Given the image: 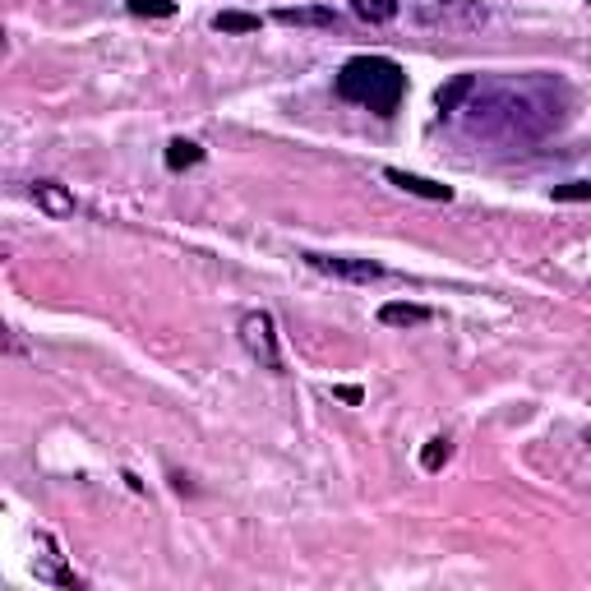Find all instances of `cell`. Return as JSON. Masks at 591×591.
Here are the masks:
<instances>
[{"mask_svg":"<svg viewBox=\"0 0 591 591\" xmlns=\"http://www.w3.org/2000/svg\"><path fill=\"white\" fill-rule=\"evenodd\" d=\"M379 324L421 328V324H430V310H425V305H411V301H388V305H379Z\"/></svg>","mask_w":591,"mask_h":591,"instance_id":"30bf717a","label":"cell"},{"mask_svg":"<svg viewBox=\"0 0 591 591\" xmlns=\"http://www.w3.org/2000/svg\"><path fill=\"white\" fill-rule=\"evenodd\" d=\"M278 24H296V28H338V10H328V5H282L273 14Z\"/></svg>","mask_w":591,"mask_h":591,"instance_id":"52a82bcc","label":"cell"},{"mask_svg":"<svg viewBox=\"0 0 591 591\" xmlns=\"http://www.w3.org/2000/svg\"><path fill=\"white\" fill-rule=\"evenodd\" d=\"M485 19H490V10L481 0H416L411 5V24L444 37L476 33V28H485Z\"/></svg>","mask_w":591,"mask_h":591,"instance_id":"3957f363","label":"cell"},{"mask_svg":"<svg viewBox=\"0 0 591 591\" xmlns=\"http://www.w3.org/2000/svg\"><path fill=\"white\" fill-rule=\"evenodd\" d=\"M241 347L250 351L264 370H282V338H278V324H273L268 310H250L241 319Z\"/></svg>","mask_w":591,"mask_h":591,"instance_id":"277c9868","label":"cell"},{"mask_svg":"<svg viewBox=\"0 0 591 591\" xmlns=\"http://www.w3.org/2000/svg\"><path fill=\"white\" fill-rule=\"evenodd\" d=\"M218 33H259V14H245V10H222L213 19Z\"/></svg>","mask_w":591,"mask_h":591,"instance_id":"4fadbf2b","label":"cell"},{"mask_svg":"<svg viewBox=\"0 0 591 591\" xmlns=\"http://www.w3.org/2000/svg\"><path fill=\"white\" fill-rule=\"evenodd\" d=\"M351 14L361 19V24H393L402 14L398 0H351Z\"/></svg>","mask_w":591,"mask_h":591,"instance_id":"8fae6325","label":"cell"},{"mask_svg":"<svg viewBox=\"0 0 591 591\" xmlns=\"http://www.w3.org/2000/svg\"><path fill=\"white\" fill-rule=\"evenodd\" d=\"M388 185H398L402 194H416V199H430V204H448L453 199V190L439 181H425V176H416V171H402V167H388L384 171Z\"/></svg>","mask_w":591,"mask_h":591,"instance_id":"8992f818","label":"cell"},{"mask_svg":"<svg viewBox=\"0 0 591 591\" xmlns=\"http://www.w3.org/2000/svg\"><path fill=\"white\" fill-rule=\"evenodd\" d=\"M402 93H407V74L388 56H351L338 70V97L370 107L374 116H393L402 107Z\"/></svg>","mask_w":591,"mask_h":591,"instance_id":"7a4b0ae2","label":"cell"},{"mask_svg":"<svg viewBox=\"0 0 591 591\" xmlns=\"http://www.w3.org/2000/svg\"><path fill=\"white\" fill-rule=\"evenodd\" d=\"M130 14H139V19H171L176 5L171 0H130Z\"/></svg>","mask_w":591,"mask_h":591,"instance_id":"9a60e30c","label":"cell"},{"mask_svg":"<svg viewBox=\"0 0 591 591\" xmlns=\"http://www.w3.org/2000/svg\"><path fill=\"white\" fill-rule=\"evenodd\" d=\"M305 264L324 278H338V282H379L384 278V264L374 259H351V254H305Z\"/></svg>","mask_w":591,"mask_h":591,"instance_id":"5b68a950","label":"cell"},{"mask_svg":"<svg viewBox=\"0 0 591 591\" xmlns=\"http://www.w3.org/2000/svg\"><path fill=\"white\" fill-rule=\"evenodd\" d=\"M333 398L351 402V407H361V402H365V393H361V388H351V384H338V388H333Z\"/></svg>","mask_w":591,"mask_h":591,"instance_id":"e0dca14e","label":"cell"},{"mask_svg":"<svg viewBox=\"0 0 591 591\" xmlns=\"http://www.w3.org/2000/svg\"><path fill=\"white\" fill-rule=\"evenodd\" d=\"M476 84H481L476 74H453V79H448V84L435 93V107L444 111V116H458V111L467 107V97L476 93Z\"/></svg>","mask_w":591,"mask_h":591,"instance_id":"9c48e42d","label":"cell"},{"mask_svg":"<svg viewBox=\"0 0 591 591\" xmlns=\"http://www.w3.org/2000/svg\"><path fill=\"white\" fill-rule=\"evenodd\" d=\"M458 116L471 139H485V144H499V148H527L550 139L564 125L568 88L559 79H550V74L481 79Z\"/></svg>","mask_w":591,"mask_h":591,"instance_id":"6da1fadb","label":"cell"},{"mask_svg":"<svg viewBox=\"0 0 591 591\" xmlns=\"http://www.w3.org/2000/svg\"><path fill=\"white\" fill-rule=\"evenodd\" d=\"M33 204L47 213V218H74V194L61 181H37L33 185Z\"/></svg>","mask_w":591,"mask_h":591,"instance_id":"ba28073f","label":"cell"},{"mask_svg":"<svg viewBox=\"0 0 591 591\" xmlns=\"http://www.w3.org/2000/svg\"><path fill=\"white\" fill-rule=\"evenodd\" d=\"M199 162H204V148L194 144V139H171V144H167V167L171 171L199 167Z\"/></svg>","mask_w":591,"mask_h":591,"instance_id":"7c38bea8","label":"cell"},{"mask_svg":"<svg viewBox=\"0 0 591 591\" xmlns=\"http://www.w3.org/2000/svg\"><path fill=\"white\" fill-rule=\"evenodd\" d=\"M555 199H559V204H587V199H591V181L555 185Z\"/></svg>","mask_w":591,"mask_h":591,"instance_id":"2e32d148","label":"cell"},{"mask_svg":"<svg viewBox=\"0 0 591 591\" xmlns=\"http://www.w3.org/2000/svg\"><path fill=\"white\" fill-rule=\"evenodd\" d=\"M448 458H453V444H448L444 435H435V439H430V444L421 448V467H425V471H439Z\"/></svg>","mask_w":591,"mask_h":591,"instance_id":"5bb4252c","label":"cell"}]
</instances>
